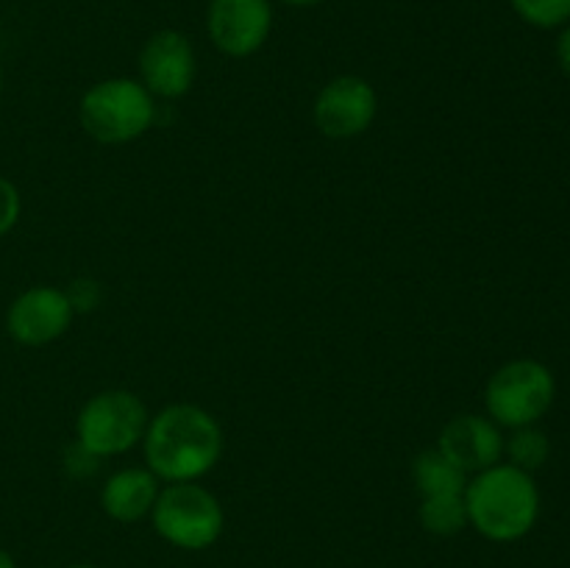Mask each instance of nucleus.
Wrapping results in <instances>:
<instances>
[{"label":"nucleus","mask_w":570,"mask_h":568,"mask_svg":"<svg viewBox=\"0 0 570 568\" xmlns=\"http://www.w3.org/2000/svg\"><path fill=\"white\" fill-rule=\"evenodd\" d=\"M554 399V371L532 356H518L490 373L484 384V415L501 429L534 427L549 415Z\"/></svg>","instance_id":"4"},{"label":"nucleus","mask_w":570,"mask_h":568,"mask_svg":"<svg viewBox=\"0 0 570 568\" xmlns=\"http://www.w3.org/2000/svg\"><path fill=\"white\" fill-rule=\"evenodd\" d=\"M156 98L139 78L115 76L92 84L78 100L83 134L100 145H128L154 128Z\"/></svg>","instance_id":"3"},{"label":"nucleus","mask_w":570,"mask_h":568,"mask_svg":"<svg viewBox=\"0 0 570 568\" xmlns=\"http://www.w3.org/2000/svg\"><path fill=\"white\" fill-rule=\"evenodd\" d=\"M150 523L173 549L206 551L220 540L226 512L220 499L200 482H176L161 484Z\"/></svg>","instance_id":"5"},{"label":"nucleus","mask_w":570,"mask_h":568,"mask_svg":"<svg viewBox=\"0 0 570 568\" xmlns=\"http://www.w3.org/2000/svg\"><path fill=\"white\" fill-rule=\"evenodd\" d=\"M273 0H209L206 37L228 59H250L273 33Z\"/></svg>","instance_id":"9"},{"label":"nucleus","mask_w":570,"mask_h":568,"mask_svg":"<svg viewBox=\"0 0 570 568\" xmlns=\"http://www.w3.org/2000/svg\"><path fill=\"white\" fill-rule=\"evenodd\" d=\"M67 568H98V566H92V562H72V566Z\"/></svg>","instance_id":"23"},{"label":"nucleus","mask_w":570,"mask_h":568,"mask_svg":"<svg viewBox=\"0 0 570 568\" xmlns=\"http://www.w3.org/2000/svg\"><path fill=\"white\" fill-rule=\"evenodd\" d=\"M468 527L493 543H515L538 527L540 488L534 473L521 471L510 462H495L468 477L465 484Z\"/></svg>","instance_id":"2"},{"label":"nucleus","mask_w":570,"mask_h":568,"mask_svg":"<svg viewBox=\"0 0 570 568\" xmlns=\"http://www.w3.org/2000/svg\"><path fill=\"white\" fill-rule=\"evenodd\" d=\"M521 22L538 31H560L570 22V0H510Z\"/></svg>","instance_id":"16"},{"label":"nucleus","mask_w":570,"mask_h":568,"mask_svg":"<svg viewBox=\"0 0 570 568\" xmlns=\"http://www.w3.org/2000/svg\"><path fill=\"white\" fill-rule=\"evenodd\" d=\"M438 449L462 473L473 477L504 460V429L482 412H462L440 429Z\"/></svg>","instance_id":"11"},{"label":"nucleus","mask_w":570,"mask_h":568,"mask_svg":"<svg viewBox=\"0 0 570 568\" xmlns=\"http://www.w3.org/2000/svg\"><path fill=\"white\" fill-rule=\"evenodd\" d=\"M554 56H557V65H560L562 76L570 78V22H568V26H562L560 31H557Z\"/></svg>","instance_id":"20"},{"label":"nucleus","mask_w":570,"mask_h":568,"mask_svg":"<svg viewBox=\"0 0 570 568\" xmlns=\"http://www.w3.org/2000/svg\"><path fill=\"white\" fill-rule=\"evenodd\" d=\"M417 521L434 538H454L468 527L465 496L462 493H440L423 496L417 507Z\"/></svg>","instance_id":"14"},{"label":"nucleus","mask_w":570,"mask_h":568,"mask_svg":"<svg viewBox=\"0 0 570 568\" xmlns=\"http://www.w3.org/2000/svg\"><path fill=\"white\" fill-rule=\"evenodd\" d=\"M22 217V193L9 176L0 173V239L9 237Z\"/></svg>","instance_id":"19"},{"label":"nucleus","mask_w":570,"mask_h":568,"mask_svg":"<svg viewBox=\"0 0 570 568\" xmlns=\"http://www.w3.org/2000/svg\"><path fill=\"white\" fill-rule=\"evenodd\" d=\"M273 3L289 6V9H312V6H321L323 0H273Z\"/></svg>","instance_id":"21"},{"label":"nucleus","mask_w":570,"mask_h":568,"mask_svg":"<svg viewBox=\"0 0 570 568\" xmlns=\"http://www.w3.org/2000/svg\"><path fill=\"white\" fill-rule=\"evenodd\" d=\"M0 568H17V562H14V557L9 555V551L3 549V546H0Z\"/></svg>","instance_id":"22"},{"label":"nucleus","mask_w":570,"mask_h":568,"mask_svg":"<svg viewBox=\"0 0 570 568\" xmlns=\"http://www.w3.org/2000/svg\"><path fill=\"white\" fill-rule=\"evenodd\" d=\"M150 412L137 393L122 388L89 395L76 415V438L100 460L128 454L142 445Z\"/></svg>","instance_id":"6"},{"label":"nucleus","mask_w":570,"mask_h":568,"mask_svg":"<svg viewBox=\"0 0 570 568\" xmlns=\"http://www.w3.org/2000/svg\"><path fill=\"white\" fill-rule=\"evenodd\" d=\"M139 84L154 98L178 100L193 89L198 76V59L187 33L176 28H161L145 39L139 50Z\"/></svg>","instance_id":"10"},{"label":"nucleus","mask_w":570,"mask_h":568,"mask_svg":"<svg viewBox=\"0 0 570 568\" xmlns=\"http://www.w3.org/2000/svg\"><path fill=\"white\" fill-rule=\"evenodd\" d=\"M76 312L65 287L33 284L22 290L6 310V334L22 349H42L70 332Z\"/></svg>","instance_id":"8"},{"label":"nucleus","mask_w":570,"mask_h":568,"mask_svg":"<svg viewBox=\"0 0 570 568\" xmlns=\"http://www.w3.org/2000/svg\"><path fill=\"white\" fill-rule=\"evenodd\" d=\"M3 87H6V81H3V67H0V98H3Z\"/></svg>","instance_id":"24"},{"label":"nucleus","mask_w":570,"mask_h":568,"mask_svg":"<svg viewBox=\"0 0 570 568\" xmlns=\"http://www.w3.org/2000/svg\"><path fill=\"white\" fill-rule=\"evenodd\" d=\"M504 457L510 466L521 468V471H540L551 457L549 434L538 423L534 427L510 429V438H504Z\"/></svg>","instance_id":"15"},{"label":"nucleus","mask_w":570,"mask_h":568,"mask_svg":"<svg viewBox=\"0 0 570 568\" xmlns=\"http://www.w3.org/2000/svg\"><path fill=\"white\" fill-rule=\"evenodd\" d=\"M159 490L161 482L148 468L128 466L106 477L104 488H100V507L111 521L137 523L142 518H150Z\"/></svg>","instance_id":"12"},{"label":"nucleus","mask_w":570,"mask_h":568,"mask_svg":"<svg viewBox=\"0 0 570 568\" xmlns=\"http://www.w3.org/2000/svg\"><path fill=\"white\" fill-rule=\"evenodd\" d=\"M61 468H65L67 477L76 479V482H87V479H92L95 473L100 471V457L92 454V451H89L87 445L78 443V440H72V443H67L65 451H61Z\"/></svg>","instance_id":"17"},{"label":"nucleus","mask_w":570,"mask_h":568,"mask_svg":"<svg viewBox=\"0 0 570 568\" xmlns=\"http://www.w3.org/2000/svg\"><path fill=\"white\" fill-rule=\"evenodd\" d=\"M412 484L423 496H440V493H465L468 473H462L443 451L434 445V449H423L421 454L412 460Z\"/></svg>","instance_id":"13"},{"label":"nucleus","mask_w":570,"mask_h":568,"mask_svg":"<svg viewBox=\"0 0 570 568\" xmlns=\"http://www.w3.org/2000/svg\"><path fill=\"white\" fill-rule=\"evenodd\" d=\"M379 115V95L367 78L345 72L321 87L312 104L315 128L328 139L362 137Z\"/></svg>","instance_id":"7"},{"label":"nucleus","mask_w":570,"mask_h":568,"mask_svg":"<svg viewBox=\"0 0 570 568\" xmlns=\"http://www.w3.org/2000/svg\"><path fill=\"white\" fill-rule=\"evenodd\" d=\"M223 427L206 407L176 401L148 421L142 438L145 468L161 484L200 482L223 457Z\"/></svg>","instance_id":"1"},{"label":"nucleus","mask_w":570,"mask_h":568,"mask_svg":"<svg viewBox=\"0 0 570 568\" xmlns=\"http://www.w3.org/2000/svg\"><path fill=\"white\" fill-rule=\"evenodd\" d=\"M65 293L67 298H70V306L76 315H89V312L98 310L100 301H104V287H100L98 278L92 276L72 278L65 287Z\"/></svg>","instance_id":"18"}]
</instances>
